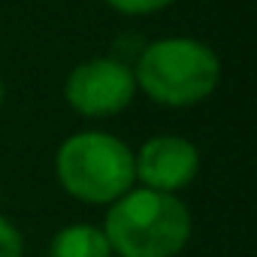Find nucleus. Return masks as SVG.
I'll list each match as a JSON object with an SVG mask.
<instances>
[{
	"label": "nucleus",
	"mask_w": 257,
	"mask_h": 257,
	"mask_svg": "<svg viewBox=\"0 0 257 257\" xmlns=\"http://www.w3.org/2000/svg\"><path fill=\"white\" fill-rule=\"evenodd\" d=\"M103 236L121 257H176L191 236V215L173 194L131 191L106 215Z\"/></svg>",
	"instance_id": "nucleus-1"
},
{
	"label": "nucleus",
	"mask_w": 257,
	"mask_h": 257,
	"mask_svg": "<svg viewBox=\"0 0 257 257\" xmlns=\"http://www.w3.org/2000/svg\"><path fill=\"white\" fill-rule=\"evenodd\" d=\"M58 179L85 203H112L131 191L137 158L109 134H76L58 152Z\"/></svg>",
	"instance_id": "nucleus-2"
},
{
	"label": "nucleus",
	"mask_w": 257,
	"mask_h": 257,
	"mask_svg": "<svg viewBox=\"0 0 257 257\" xmlns=\"http://www.w3.org/2000/svg\"><path fill=\"white\" fill-rule=\"evenodd\" d=\"M137 79L152 100L167 106H191L215 91L218 58L197 40H161L143 52Z\"/></svg>",
	"instance_id": "nucleus-3"
},
{
	"label": "nucleus",
	"mask_w": 257,
	"mask_h": 257,
	"mask_svg": "<svg viewBox=\"0 0 257 257\" xmlns=\"http://www.w3.org/2000/svg\"><path fill=\"white\" fill-rule=\"evenodd\" d=\"M137 79L115 58H94L73 70L67 82V100L76 112L91 118L118 115L134 100Z\"/></svg>",
	"instance_id": "nucleus-4"
},
{
	"label": "nucleus",
	"mask_w": 257,
	"mask_h": 257,
	"mask_svg": "<svg viewBox=\"0 0 257 257\" xmlns=\"http://www.w3.org/2000/svg\"><path fill=\"white\" fill-rule=\"evenodd\" d=\"M200 155L182 137H155L143 146L137 161V176L161 194H173L197 176Z\"/></svg>",
	"instance_id": "nucleus-5"
},
{
	"label": "nucleus",
	"mask_w": 257,
	"mask_h": 257,
	"mask_svg": "<svg viewBox=\"0 0 257 257\" xmlns=\"http://www.w3.org/2000/svg\"><path fill=\"white\" fill-rule=\"evenodd\" d=\"M112 248L103 236V230L91 224H76L61 230L52 239V257H109Z\"/></svg>",
	"instance_id": "nucleus-6"
},
{
	"label": "nucleus",
	"mask_w": 257,
	"mask_h": 257,
	"mask_svg": "<svg viewBox=\"0 0 257 257\" xmlns=\"http://www.w3.org/2000/svg\"><path fill=\"white\" fill-rule=\"evenodd\" d=\"M106 4L115 7L118 13H127V16H149V13L170 7L173 0H106Z\"/></svg>",
	"instance_id": "nucleus-7"
},
{
	"label": "nucleus",
	"mask_w": 257,
	"mask_h": 257,
	"mask_svg": "<svg viewBox=\"0 0 257 257\" xmlns=\"http://www.w3.org/2000/svg\"><path fill=\"white\" fill-rule=\"evenodd\" d=\"M22 251H25L22 233L7 218H0V257H22Z\"/></svg>",
	"instance_id": "nucleus-8"
},
{
	"label": "nucleus",
	"mask_w": 257,
	"mask_h": 257,
	"mask_svg": "<svg viewBox=\"0 0 257 257\" xmlns=\"http://www.w3.org/2000/svg\"><path fill=\"white\" fill-rule=\"evenodd\" d=\"M0 100H4V85H0Z\"/></svg>",
	"instance_id": "nucleus-9"
}]
</instances>
